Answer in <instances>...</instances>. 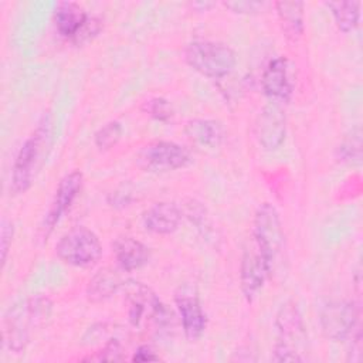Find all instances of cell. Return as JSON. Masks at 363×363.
I'll return each instance as SVG.
<instances>
[{
  "mask_svg": "<svg viewBox=\"0 0 363 363\" xmlns=\"http://www.w3.org/2000/svg\"><path fill=\"white\" fill-rule=\"evenodd\" d=\"M143 111L146 113H149L152 118L162 121V122H164L173 116L172 105L169 104L167 99L160 98V96H155V98H150L149 101H146L143 104Z\"/></svg>",
  "mask_w": 363,
  "mask_h": 363,
  "instance_id": "cell-24",
  "label": "cell"
},
{
  "mask_svg": "<svg viewBox=\"0 0 363 363\" xmlns=\"http://www.w3.org/2000/svg\"><path fill=\"white\" fill-rule=\"evenodd\" d=\"M51 146V119L44 115L30 136L21 145L11 169L10 190L13 194L26 193L41 170Z\"/></svg>",
  "mask_w": 363,
  "mask_h": 363,
  "instance_id": "cell-1",
  "label": "cell"
},
{
  "mask_svg": "<svg viewBox=\"0 0 363 363\" xmlns=\"http://www.w3.org/2000/svg\"><path fill=\"white\" fill-rule=\"evenodd\" d=\"M174 302L186 337L197 340L206 330L207 316L203 311L199 292L194 285H180L174 294Z\"/></svg>",
  "mask_w": 363,
  "mask_h": 363,
  "instance_id": "cell-10",
  "label": "cell"
},
{
  "mask_svg": "<svg viewBox=\"0 0 363 363\" xmlns=\"http://www.w3.org/2000/svg\"><path fill=\"white\" fill-rule=\"evenodd\" d=\"M121 274L112 268L99 269L88 282L86 296L92 302H99L111 298L123 285Z\"/></svg>",
  "mask_w": 363,
  "mask_h": 363,
  "instance_id": "cell-19",
  "label": "cell"
},
{
  "mask_svg": "<svg viewBox=\"0 0 363 363\" xmlns=\"http://www.w3.org/2000/svg\"><path fill=\"white\" fill-rule=\"evenodd\" d=\"M271 272V264L261 254L255 244L244 250L240 265V286L248 302H251L259 294Z\"/></svg>",
  "mask_w": 363,
  "mask_h": 363,
  "instance_id": "cell-13",
  "label": "cell"
},
{
  "mask_svg": "<svg viewBox=\"0 0 363 363\" xmlns=\"http://www.w3.org/2000/svg\"><path fill=\"white\" fill-rule=\"evenodd\" d=\"M252 240L272 267L284 245V228L279 214L271 203H262L257 208L252 223Z\"/></svg>",
  "mask_w": 363,
  "mask_h": 363,
  "instance_id": "cell-7",
  "label": "cell"
},
{
  "mask_svg": "<svg viewBox=\"0 0 363 363\" xmlns=\"http://www.w3.org/2000/svg\"><path fill=\"white\" fill-rule=\"evenodd\" d=\"M336 157L342 163H347L352 166L362 164V129L356 126L352 129L340 142L336 149Z\"/></svg>",
  "mask_w": 363,
  "mask_h": 363,
  "instance_id": "cell-22",
  "label": "cell"
},
{
  "mask_svg": "<svg viewBox=\"0 0 363 363\" xmlns=\"http://www.w3.org/2000/svg\"><path fill=\"white\" fill-rule=\"evenodd\" d=\"M57 257L77 268H91L102 257V244L98 235L84 227L78 225L67 231L55 245Z\"/></svg>",
  "mask_w": 363,
  "mask_h": 363,
  "instance_id": "cell-5",
  "label": "cell"
},
{
  "mask_svg": "<svg viewBox=\"0 0 363 363\" xmlns=\"http://www.w3.org/2000/svg\"><path fill=\"white\" fill-rule=\"evenodd\" d=\"M277 340L274 345L275 362H305L308 333L299 308L294 301L281 305L275 316Z\"/></svg>",
  "mask_w": 363,
  "mask_h": 363,
  "instance_id": "cell-3",
  "label": "cell"
},
{
  "mask_svg": "<svg viewBox=\"0 0 363 363\" xmlns=\"http://www.w3.org/2000/svg\"><path fill=\"white\" fill-rule=\"evenodd\" d=\"M132 360L133 362H157L159 356L149 346L142 345L135 350Z\"/></svg>",
  "mask_w": 363,
  "mask_h": 363,
  "instance_id": "cell-28",
  "label": "cell"
},
{
  "mask_svg": "<svg viewBox=\"0 0 363 363\" xmlns=\"http://www.w3.org/2000/svg\"><path fill=\"white\" fill-rule=\"evenodd\" d=\"M184 133L191 142L210 149L218 147L223 143L225 135L221 122L204 118H194L187 121Z\"/></svg>",
  "mask_w": 363,
  "mask_h": 363,
  "instance_id": "cell-17",
  "label": "cell"
},
{
  "mask_svg": "<svg viewBox=\"0 0 363 363\" xmlns=\"http://www.w3.org/2000/svg\"><path fill=\"white\" fill-rule=\"evenodd\" d=\"M51 309V301L43 295L30 296L10 308L4 316L3 342L13 352L24 350L31 333L50 318Z\"/></svg>",
  "mask_w": 363,
  "mask_h": 363,
  "instance_id": "cell-2",
  "label": "cell"
},
{
  "mask_svg": "<svg viewBox=\"0 0 363 363\" xmlns=\"http://www.w3.org/2000/svg\"><path fill=\"white\" fill-rule=\"evenodd\" d=\"M88 14L74 1H60L54 10V21L58 33L71 41L86 21Z\"/></svg>",
  "mask_w": 363,
  "mask_h": 363,
  "instance_id": "cell-18",
  "label": "cell"
},
{
  "mask_svg": "<svg viewBox=\"0 0 363 363\" xmlns=\"http://www.w3.org/2000/svg\"><path fill=\"white\" fill-rule=\"evenodd\" d=\"M129 320L133 326H142L146 322L164 326L169 322V312L162 305L155 292L146 285L133 282L128 295Z\"/></svg>",
  "mask_w": 363,
  "mask_h": 363,
  "instance_id": "cell-9",
  "label": "cell"
},
{
  "mask_svg": "<svg viewBox=\"0 0 363 363\" xmlns=\"http://www.w3.org/2000/svg\"><path fill=\"white\" fill-rule=\"evenodd\" d=\"M13 235H14L13 221L9 220L7 217H3V220H1V231H0V257H1V264L3 265L6 264L7 254H9L10 247H11Z\"/></svg>",
  "mask_w": 363,
  "mask_h": 363,
  "instance_id": "cell-26",
  "label": "cell"
},
{
  "mask_svg": "<svg viewBox=\"0 0 363 363\" xmlns=\"http://www.w3.org/2000/svg\"><path fill=\"white\" fill-rule=\"evenodd\" d=\"M224 6L231 9L234 13H254L258 9L262 7V3H255V1H231V3H224Z\"/></svg>",
  "mask_w": 363,
  "mask_h": 363,
  "instance_id": "cell-27",
  "label": "cell"
},
{
  "mask_svg": "<svg viewBox=\"0 0 363 363\" xmlns=\"http://www.w3.org/2000/svg\"><path fill=\"white\" fill-rule=\"evenodd\" d=\"M122 125L118 121H109L105 125H102L95 136H94V142L96 145V147H99L101 150H108L111 147H113L121 136H122Z\"/></svg>",
  "mask_w": 363,
  "mask_h": 363,
  "instance_id": "cell-23",
  "label": "cell"
},
{
  "mask_svg": "<svg viewBox=\"0 0 363 363\" xmlns=\"http://www.w3.org/2000/svg\"><path fill=\"white\" fill-rule=\"evenodd\" d=\"M360 309L353 301L336 299L325 303L319 312V322L328 339L340 342L359 330Z\"/></svg>",
  "mask_w": 363,
  "mask_h": 363,
  "instance_id": "cell-8",
  "label": "cell"
},
{
  "mask_svg": "<svg viewBox=\"0 0 363 363\" xmlns=\"http://www.w3.org/2000/svg\"><path fill=\"white\" fill-rule=\"evenodd\" d=\"M330 10L337 28L343 33L353 31L360 20V3L359 1H328L325 3Z\"/></svg>",
  "mask_w": 363,
  "mask_h": 363,
  "instance_id": "cell-21",
  "label": "cell"
},
{
  "mask_svg": "<svg viewBox=\"0 0 363 363\" xmlns=\"http://www.w3.org/2000/svg\"><path fill=\"white\" fill-rule=\"evenodd\" d=\"M182 211L173 203L160 201L150 206L142 214V223L146 230L155 234H172L179 228Z\"/></svg>",
  "mask_w": 363,
  "mask_h": 363,
  "instance_id": "cell-16",
  "label": "cell"
},
{
  "mask_svg": "<svg viewBox=\"0 0 363 363\" xmlns=\"http://www.w3.org/2000/svg\"><path fill=\"white\" fill-rule=\"evenodd\" d=\"M102 28V23L99 18L94 17V16H88L86 21L84 23V26L79 28V31L77 33V35L74 37L72 43L74 44H82L88 40H91L92 37H95Z\"/></svg>",
  "mask_w": 363,
  "mask_h": 363,
  "instance_id": "cell-25",
  "label": "cell"
},
{
  "mask_svg": "<svg viewBox=\"0 0 363 363\" xmlns=\"http://www.w3.org/2000/svg\"><path fill=\"white\" fill-rule=\"evenodd\" d=\"M261 85L264 94L272 102H286L292 95V81L289 75V61L285 57H277L269 61L262 72Z\"/></svg>",
  "mask_w": 363,
  "mask_h": 363,
  "instance_id": "cell-14",
  "label": "cell"
},
{
  "mask_svg": "<svg viewBox=\"0 0 363 363\" xmlns=\"http://www.w3.org/2000/svg\"><path fill=\"white\" fill-rule=\"evenodd\" d=\"M84 182V176L79 170H72L67 173L58 183L54 197L51 200L50 208L44 217L41 230L44 237H47L54 227L58 224V221L62 218V216L69 210L74 200L81 191Z\"/></svg>",
  "mask_w": 363,
  "mask_h": 363,
  "instance_id": "cell-12",
  "label": "cell"
},
{
  "mask_svg": "<svg viewBox=\"0 0 363 363\" xmlns=\"http://www.w3.org/2000/svg\"><path fill=\"white\" fill-rule=\"evenodd\" d=\"M186 62L199 74L207 78H224L237 65L235 51L220 41L194 40L184 48Z\"/></svg>",
  "mask_w": 363,
  "mask_h": 363,
  "instance_id": "cell-4",
  "label": "cell"
},
{
  "mask_svg": "<svg viewBox=\"0 0 363 363\" xmlns=\"http://www.w3.org/2000/svg\"><path fill=\"white\" fill-rule=\"evenodd\" d=\"M191 162L190 150L176 142L155 140L140 147L136 163L145 172L164 173L186 167Z\"/></svg>",
  "mask_w": 363,
  "mask_h": 363,
  "instance_id": "cell-6",
  "label": "cell"
},
{
  "mask_svg": "<svg viewBox=\"0 0 363 363\" xmlns=\"http://www.w3.org/2000/svg\"><path fill=\"white\" fill-rule=\"evenodd\" d=\"M275 9L285 37L296 41L303 33V3L277 1Z\"/></svg>",
  "mask_w": 363,
  "mask_h": 363,
  "instance_id": "cell-20",
  "label": "cell"
},
{
  "mask_svg": "<svg viewBox=\"0 0 363 363\" xmlns=\"http://www.w3.org/2000/svg\"><path fill=\"white\" fill-rule=\"evenodd\" d=\"M286 118L278 102L267 104L257 115L254 122V136L258 145L268 150H277L285 140Z\"/></svg>",
  "mask_w": 363,
  "mask_h": 363,
  "instance_id": "cell-11",
  "label": "cell"
},
{
  "mask_svg": "<svg viewBox=\"0 0 363 363\" xmlns=\"http://www.w3.org/2000/svg\"><path fill=\"white\" fill-rule=\"evenodd\" d=\"M112 248L119 268L125 272L136 271L150 259V248L133 237L125 235L116 238Z\"/></svg>",
  "mask_w": 363,
  "mask_h": 363,
  "instance_id": "cell-15",
  "label": "cell"
}]
</instances>
